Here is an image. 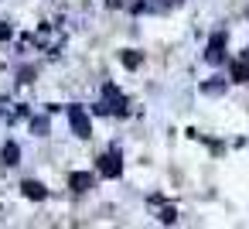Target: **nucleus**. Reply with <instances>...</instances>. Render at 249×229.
<instances>
[{
    "mask_svg": "<svg viewBox=\"0 0 249 229\" xmlns=\"http://www.w3.org/2000/svg\"><path fill=\"white\" fill-rule=\"evenodd\" d=\"M99 113H126V96L116 89V86H103V103H99Z\"/></svg>",
    "mask_w": 249,
    "mask_h": 229,
    "instance_id": "obj_1",
    "label": "nucleus"
},
{
    "mask_svg": "<svg viewBox=\"0 0 249 229\" xmlns=\"http://www.w3.org/2000/svg\"><path fill=\"white\" fill-rule=\"evenodd\" d=\"M69 123H72V130H75V137H89L92 134V123H89V113L82 110V106H69Z\"/></svg>",
    "mask_w": 249,
    "mask_h": 229,
    "instance_id": "obj_2",
    "label": "nucleus"
},
{
    "mask_svg": "<svg viewBox=\"0 0 249 229\" xmlns=\"http://www.w3.org/2000/svg\"><path fill=\"white\" fill-rule=\"evenodd\" d=\"M120 171H123V161H120V151L113 147L99 157V174L103 178H120Z\"/></svg>",
    "mask_w": 249,
    "mask_h": 229,
    "instance_id": "obj_3",
    "label": "nucleus"
},
{
    "mask_svg": "<svg viewBox=\"0 0 249 229\" xmlns=\"http://www.w3.org/2000/svg\"><path fill=\"white\" fill-rule=\"evenodd\" d=\"M205 58H208L212 65H218V62L225 58V31H215V35L208 38V52H205Z\"/></svg>",
    "mask_w": 249,
    "mask_h": 229,
    "instance_id": "obj_4",
    "label": "nucleus"
},
{
    "mask_svg": "<svg viewBox=\"0 0 249 229\" xmlns=\"http://www.w3.org/2000/svg\"><path fill=\"white\" fill-rule=\"evenodd\" d=\"M92 181H96V178H92L89 171H72V174H69L72 191H89V188H92Z\"/></svg>",
    "mask_w": 249,
    "mask_h": 229,
    "instance_id": "obj_5",
    "label": "nucleus"
},
{
    "mask_svg": "<svg viewBox=\"0 0 249 229\" xmlns=\"http://www.w3.org/2000/svg\"><path fill=\"white\" fill-rule=\"evenodd\" d=\"M21 191H24L28 198H35V202L48 198V191H45V185H41V181H24V185H21Z\"/></svg>",
    "mask_w": 249,
    "mask_h": 229,
    "instance_id": "obj_6",
    "label": "nucleus"
},
{
    "mask_svg": "<svg viewBox=\"0 0 249 229\" xmlns=\"http://www.w3.org/2000/svg\"><path fill=\"white\" fill-rule=\"evenodd\" d=\"M0 157H4V164H7V168H14V164L21 161V147H18V144H4Z\"/></svg>",
    "mask_w": 249,
    "mask_h": 229,
    "instance_id": "obj_7",
    "label": "nucleus"
},
{
    "mask_svg": "<svg viewBox=\"0 0 249 229\" xmlns=\"http://www.w3.org/2000/svg\"><path fill=\"white\" fill-rule=\"evenodd\" d=\"M232 79H235V82H249V58L232 62Z\"/></svg>",
    "mask_w": 249,
    "mask_h": 229,
    "instance_id": "obj_8",
    "label": "nucleus"
},
{
    "mask_svg": "<svg viewBox=\"0 0 249 229\" xmlns=\"http://www.w3.org/2000/svg\"><path fill=\"white\" fill-rule=\"evenodd\" d=\"M140 62H143V55H140V52H126V55H123V65H126V69H137Z\"/></svg>",
    "mask_w": 249,
    "mask_h": 229,
    "instance_id": "obj_9",
    "label": "nucleus"
},
{
    "mask_svg": "<svg viewBox=\"0 0 249 229\" xmlns=\"http://www.w3.org/2000/svg\"><path fill=\"white\" fill-rule=\"evenodd\" d=\"M222 89H225V82H222V79H218V82H205V86H201V93H212V96H215V93H222Z\"/></svg>",
    "mask_w": 249,
    "mask_h": 229,
    "instance_id": "obj_10",
    "label": "nucleus"
},
{
    "mask_svg": "<svg viewBox=\"0 0 249 229\" xmlns=\"http://www.w3.org/2000/svg\"><path fill=\"white\" fill-rule=\"evenodd\" d=\"M160 222H174L178 219V212H174V205H167V209H160V215H157Z\"/></svg>",
    "mask_w": 249,
    "mask_h": 229,
    "instance_id": "obj_11",
    "label": "nucleus"
},
{
    "mask_svg": "<svg viewBox=\"0 0 249 229\" xmlns=\"http://www.w3.org/2000/svg\"><path fill=\"white\" fill-rule=\"evenodd\" d=\"M31 127L38 130V137H45V130H48V120H45V116H38V120H31Z\"/></svg>",
    "mask_w": 249,
    "mask_h": 229,
    "instance_id": "obj_12",
    "label": "nucleus"
},
{
    "mask_svg": "<svg viewBox=\"0 0 249 229\" xmlns=\"http://www.w3.org/2000/svg\"><path fill=\"white\" fill-rule=\"evenodd\" d=\"M4 38H11V28H7V24H0V41H4Z\"/></svg>",
    "mask_w": 249,
    "mask_h": 229,
    "instance_id": "obj_13",
    "label": "nucleus"
},
{
    "mask_svg": "<svg viewBox=\"0 0 249 229\" xmlns=\"http://www.w3.org/2000/svg\"><path fill=\"white\" fill-rule=\"evenodd\" d=\"M242 58H249V48H246V55H242Z\"/></svg>",
    "mask_w": 249,
    "mask_h": 229,
    "instance_id": "obj_14",
    "label": "nucleus"
}]
</instances>
